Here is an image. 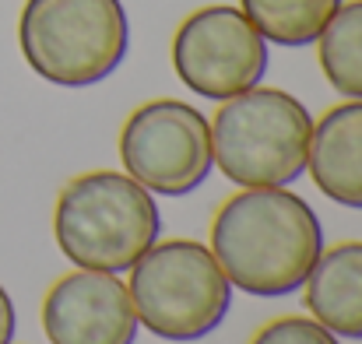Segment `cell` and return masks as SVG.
Masks as SVG:
<instances>
[{"mask_svg": "<svg viewBox=\"0 0 362 344\" xmlns=\"http://www.w3.org/2000/svg\"><path fill=\"white\" fill-rule=\"evenodd\" d=\"M130 302L137 324L162 341H201L222 327L233 285L211 246L194 239L155 242L130 267Z\"/></svg>", "mask_w": 362, "mask_h": 344, "instance_id": "cell-4", "label": "cell"}, {"mask_svg": "<svg viewBox=\"0 0 362 344\" xmlns=\"http://www.w3.org/2000/svg\"><path fill=\"white\" fill-rule=\"evenodd\" d=\"M211 253L233 288L281 299L306 285L324 253L317 211L285 186H243L211 222Z\"/></svg>", "mask_w": 362, "mask_h": 344, "instance_id": "cell-1", "label": "cell"}, {"mask_svg": "<svg viewBox=\"0 0 362 344\" xmlns=\"http://www.w3.org/2000/svg\"><path fill=\"white\" fill-rule=\"evenodd\" d=\"M176 78L201 99L226 102L250 92L267 74V39L240 7L211 4L183 18L173 35Z\"/></svg>", "mask_w": 362, "mask_h": 344, "instance_id": "cell-7", "label": "cell"}, {"mask_svg": "<svg viewBox=\"0 0 362 344\" xmlns=\"http://www.w3.org/2000/svg\"><path fill=\"white\" fill-rule=\"evenodd\" d=\"M18 46L42 81L88 88L123 64L130 21L123 0H25Z\"/></svg>", "mask_w": 362, "mask_h": 344, "instance_id": "cell-3", "label": "cell"}, {"mask_svg": "<svg viewBox=\"0 0 362 344\" xmlns=\"http://www.w3.org/2000/svg\"><path fill=\"white\" fill-rule=\"evenodd\" d=\"M306 306L334 338L362 341V242L324 249L306 278Z\"/></svg>", "mask_w": 362, "mask_h": 344, "instance_id": "cell-10", "label": "cell"}, {"mask_svg": "<svg viewBox=\"0 0 362 344\" xmlns=\"http://www.w3.org/2000/svg\"><path fill=\"white\" fill-rule=\"evenodd\" d=\"M250 344H341L324 324L306 316H281L260 327Z\"/></svg>", "mask_w": 362, "mask_h": 344, "instance_id": "cell-13", "label": "cell"}, {"mask_svg": "<svg viewBox=\"0 0 362 344\" xmlns=\"http://www.w3.org/2000/svg\"><path fill=\"white\" fill-rule=\"evenodd\" d=\"M120 162L148 194L187 197L215 169L208 116L180 99L137 106L120 130Z\"/></svg>", "mask_w": 362, "mask_h": 344, "instance_id": "cell-6", "label": "cell"}, {"mask_svg": "<svg viewBox=\"0 0 362 344\" xmlns=\"http://www.w3.org/2000/svg\"><path fill=\"white\" fill-rule=\"evenodd\" d=\"M317 57L327 85L345 95L362 99V0L341 4L317 39Z\"/></svg>", "mask_w": 362, "mask_h": 344, "instance_id": "cell-12", "label": "cell"}, {"mask_svg": "<svg viewBox=\"0 0 362 344\" xmlns=\"http://www.w3.org/2000/svg\"><path fill=\"white\" fill-rule=\"evenodd\" d=\"M341 0H240V11L250 25L274 46L299 49L313 46Z\"/></svg>", "mask_w": 362, "mask_h": 344, "instance_id": "cell-11", "label": "cell"}, {"mask_svg": "<svg viewBox=\"0 0 362 344\" xmlns=\"http://www.w3.org/2000/svg\"><path fill=\"white\" fill-rule=\"evenodd\" d=\"M306 172L324 197L362 211V99H349L313 123Z\"/></svg>", "mask_w": 362, "mask_h": 344, "instance_id": "cell-9", "label": "cell"}, {"mask_svg": "<svg viewBox=\"0 0 362 344\" xmlns=\"http://www.w3.org/2000/svg\"><path fill=\"white\" fill-rule=\"evenodd\" d=\"M310 109L281 88H250L222 102L211 123V158L236 186H292L306 172Z\"/></svg>", "mask_w": 362, "mask_h": 344, "instance_id": "cell-5", "label": "cell"}, {"mask_svg": "<svg viewBox=\"0 0 362 344\" xmlns=\"http://www.w3.org/2000/svg\"><path fill=\"white\" fill-rule=\"evenodd\" d=\"M53 235L74 267L130 271L162 235L155 197L127 172H85L71 179L53 211Z\"/></svg>", "mask_w": 362, "mask_h": 344, "instance_id": "cell-2", "label": "cell"}, {"mask_svg": "<svg viewBox=\"0 0 362 344\" xmlns=\"http://www.w3.org/2000/svg\"><path fill=\"white\" fill-rule=\"evenodd\" d=\"M42 331L49 344H134L141 324L117 274L78 267L46 292Z\"/></svg>", "mask_w": 362, "mask_h": 344, "instance_id": "cell-8", "label": "cell"}, {"mask_svg": "<svg viewBox=\"0 0 362 344\" xmlns=\"http://www.w3.org/2000/svg\"><path fill=\"white\" fill-rule=\"evenodd\" d=\"M14 331H18V313H14V302H11L7 288L0 285V344L14 341Z\"/></svg>", "mask_w": 362, "mask_h": 344, "instance_id": "cell-14", "label": "cell"}]
</instances>
